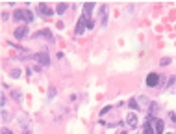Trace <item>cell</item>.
Instances as JSON below:
<instances>
[{"mask_svg": "<svg viewBox=\"0 0 176 134\" xmlns=\"http://www.w3.org/2000/svg\"><path fill=\"white\" fill-rule=\"evenodd\" d=\"M32 58H33V60L37 62V64L41 65V67H43V65H45V67H46V65H50V56H48V52H46V50H43V52L33 54Z\"/></svg>", "mask_w": 176, "mask_h": 134, "instance_id": "6da1fadb", "label": "cell"}, {"mask_svg": "<svg viewBox=\"0 0 176 134\" xmlns=\"http://www.w3.org/2000/svg\"><path fill=\"white\" fill-rule=\"evenodd\" d=\"M87 22H89V17H85V15H82L80 17V21H78V24H76V34L78 35H82L87 30Z\"/></svg>", "mask_w": 176, "mask_h": 134, "instance_id": "7a4b0ae2", "label": "cell"}, {"mask_svg": "<svg viewBox=\"0 0 176 134\" xmlns=\"http://www.w3.org/2000/svg\"><path fill=\"white\" fill-rule=\"evenodd\" d=\"M159 82H161V74H158V73H150L147 76V86H150V88H156Z\"/></svg>", "mask_w": 176, "mask_h": 134, "instance_id": "3957f363", "label": "cell"}, {"mask_svg": "<svg viewBox=\"0 0 176 134\" xmlns=\"http://www.w3.org/2000/svg\"><path fill=\"white\" fill-rule=\"evenodd\" d=\"M37 11L41 13V17H50V15H54V11L50 9L46 4H39V6H37Z\"/></svg>", "mask_w": 176, "mask_h": 134, "instance_id": "277c9868", "label": "cell"}, {"mask_svg": "<svg viewBox=\"0 0 176 134\" xmlns=\"http://www.w3.org/2000/svg\"><path fill=\"white\" fill-rule=\"evenodd\" d=\"M126 125H128V127H132V129H135L139 125V117L135 116V114L130 112V114H128V117H126Z\"/></svg>", "mask_w": 176, "mask_h": 134, "instance_id": "5b68a950", "label": "cell"}, {"mask_svg": "<svg viewBox=\"0 0 176 134\" xmlns=\"http://www.w3.org/2000/svg\"><path fill=\"white\" fill-rule=\"evenodd\" d=\"M13 34H15V37H17V39H24L26 35H28V26H17Z\"/></svg>", "mask_w": 176, "mask_h": 134, "instance_id": "8992f818", "label": "cell"}, {"mask_svg": "<svg viewBox=\"0 0 176 134\" xmlns=\"http://www.w3.org/2000/svg\"><path fill=\"white\" fill-rule=\"evenodd\" d=\"M154 134H165V123L161 119L154 121Z\"/></svg>", "mask_w": 176, "mask_h": 134, "instance_id": "52a82bcc", "label": "cell"}, {"mask_svg": "<svg viewBox=\"0 0 176 134\" xmlns=\"http://www.w3.org/2000/svg\"><path fill=\"white\" fill-rule=\"evenodd\" d=\"M100 24H108V6H100Z\"/></svg>", "mask_w": 176, "mask_h": 134, "instance_id": "ba28073f", "label": "cell"}, {"mask_svg": "<svg viewBox=\"0 0 176 134\" xmlns=\"http://www.w3.org/2000/svg\"><path fill=\"white\" fill-rule=\"evenodd\" d=\"M33 37H46L50 43L54 41V35H52V32H50V30H41V32H37V34L33 35Z\"/></svg>", "mask_w": 176, "mask_h": 134, "instance_id": "9c48e42d", "label": "cell"}, {"mask_svg": "<svg viewBox=\"0 0 176 134\" xmlns=\"http://www.w3.org/2000/svg\"><path fill=\"white\" fill-rule=\"evenodd\" d=\"M13 21H24V9H15L13 11Z\"/></svg>", "mask_w": 176, "mask_h": 134, "instance_id": "30bf717a", "label": "cell"}, {"mask_svg": "<svg viewBox=\"0 0 176 134\" xmlns=\"http://www.w3.org/2000/svg\"><path fill=\"white\" fill-rule=\"evenodd\" d=\"M93 7H95V4H93V2H89V4H84V15H85V17H89V15H91Z\"/></svg>", "mask_w": 176, "mask_h": 134, "instance_id": "8fae6325", "label": "cell"}, {"mask_svg": "<svg viewBox=\"0 0 176 134\" xmlns=\"http://www.w3.org/2000/svg\"><path fill=\"white\" fill-rule=\"evenodd\" d=\"M11 97H13L17 102H22V93L19 89H11Z\"/></svg>", "mask_w": 176, "mask_h": 134, "instance_id": "7c38bea8", "label": "cell"}, {"mask_svg": "<svg viewBox=\"0 0 176 134\" xmlns=\"http://www.w3.org/2000/svg\"><path fill=\"white\" fill-rule=\"evenodd\" d=\"M69 9V4H58V7H56V11H58V15H63L65 11Z\"/></svg>", "mask_w": 176, "mask_h": 134, "instance_id": "4fadbf2b", "label": "cell"}, {"mask_svg": "<svg viewBox=\"0 0 176 134\" xmlns=\"http://www.w3.org/2000/svg\"><path fill=\"white\" fill-rule=\"evenodd\" d=\"M19 123H21V127L24 129V131H26V129L30 127V119H26L24 116H21V119H19Z\"/></svg>", "mask_w": 176, "mask_h": 134, "instance_id": "5bb4252c", "label": "cell"}, {"mask_svg": "<svg viewBox=\"0 0 176 134\" xmlns=\"http://www.w3.org/2000/svg\"><path fill=\"white\" fill-rule=\"evenodd\" d=\"M148 108H150V114H152V116H156V114H158V110H159V106H158V102H150V104H148Z\"/></svg>", "mask_w": 176, "mask_h": 134, "instance_id": "9a60e30c", "label": "cell"}, {"mask_svg": "<svg viewBox=\"0 0 176 134\" xmlns=\"http://www.w3.org/2000/svg\"><path fill=\"white\" fill-rule=\"evenodd\" d=\"M24 21H26V22H32V21H33V13H32L30 9H24Z\"/></svg>", "mask_w": 176, "mask_h": 134, "instance_id": "2e32d148", "label": "cell"}, {"mask_svg": "<svg viewBox=\"0 0 176 134\" xmlns=\"http://www.w3.org/2000/svg\"><path fill=\"white\" fill-rule=\"evenodd\" d=\"M128 106H130L132 110H139V104H137V99H134V97H132L130 101H128Z\"/></svg>", "mask_w": 176, "mask_h": 134, "instance_id": "e0dca14e", "label": "cell"}, {"mask_svg": "<svg viewBox=\"0 0 176 134\" xmlns=\"http://www.w3.org/2000/svg\"><path fill=\"white\" fill-rule=\"evenodd\" d=\"M143 134H154V129L150 127V123H145V127H143Z\"/></svg>", "mask_w": 176, "mask_h": 134, "instance_id": "ac0fdd59", "label": "cell"}, {"mask_svg": "<svg viewBox=\"0 0 176 134\" xmlns=\"http://www.w3.org/2000/svg\"><path fill=\"white\" fill-rule=\"evenodd\" d=\"M21 74H22V71L19 69V67H15V69H11V76H13V78H19V76H21Z\"/></svg>", "mask_w": 176, "mask_h": 134, "instance_id": "d6986e66", "label": "cell"}, {"mask_svg": "<svg viewBox=\"0 0 176 134\" xmlns=\"http://www.w3.org/2000/svg\"><path fill=\"white\" fill-rule=\"evenodd\" d=\"M9 117H11V116H9V114H7V112H6V110H2V121H4V123H7V121H11V119H9Z\"/></svg>", "mask_w": 176, "mask_h": 134, "instance_id": "ffe728a7", "label": "cell"}, {"mask_svg": "<svg viewBox=\"0 0 176 134\" xmlns=\"http://www.w3.org/2000/svg\"><path fill=\"white\" fill-rule=\"evenodd\" d=\"M171 62H173V60H171L169 56H165V58H163V60H159V64H161V65H169Z\"/></svg>", "mask_w": 176, "mask_h": 134, "instance_id": "44dd1931", "label": "cell"}, {"mask_svg": "<svg viewBox=\"0 0 176 134\" xmlns=\"http://www.w3.org/2000/svg\"><path fill=\"white\" fill-rule=\"evenodd\" d=\"M56 93H58L56 88H50V89H48V99H54V97H56Z\"/></svg>", "mask_w": 176, "mask_h": 134, "instance_id": "7402d4cb", "label": "cell"}, {"mask_svg": "<svg viewBox=\"0 0 176 134\" xmlns=\"http://www.w3.org/2000/svg\"><path fill=\"white\" fill-rule=\"evenodd\" d=\"M109 110H111V106H104V108L100 110V117H102V116H106V114H108Z\"/></svg>", "mask_w": 176, "mask_h": 134, "instance_id": "603a6c76", "label": "cell"}, {"mask_svg": "<svg viewBox=\"0 0 176 134\" xmlns=\"http://www.w3.org/2000/svg\"><path fill=\"white\" fill-rule=\"evenodd\" d=\"M137 102H141V104H147V106H148V99H147L145 95H143V97H139V99H137Z\"/></svg>", "mask_w": 176, "mask_h": 134, "instance_id": "cb8c5ba5", "label": "cell"}, {"mask_svg": "<svg viewBox=\"0 0 176 134\" xmlns=\"http://www.w3.org/2000/svg\"><path fill=\"white\" fill-rule=\"evenodd\" d=\"M169 119L173 121V123H176V114L174 112H169Z\"/></svg>", "mask_w": 176, "mask_h": 134, "instance_id": "d4e9b609", "label": "cell"}, {"mask_svg": "<svg viewBox=\"0 0 176 134\" xmlns=\"http://www.w3.org/2000/svg\"><path fill=\"white\" fill-rule=\"evenodd\" d=\"M7 19H9V13H6V11H4V13H2V21H7Z\"/></svg>", "mask_w": 176, "mask_h": 134, "instance_id": "484cf974", "label": "cell"}, {"mask_svg": "<svg viewBox=\"0 0 176 134\" xmlns=\"http://www.w3.org/2000/svg\"><path fill=\"white\" fill-rule=\"evenodd\" d=\"M93 26H95V22H93V21H91V19H89V22H87V30H91V28H93Z\"/></svg>", "mask_w": 176, "mask_h": 134, "instance_id": "4316f807", "label": "cell"}, {"mask_svg": "<svg viewBox=\"0 0 176 134\" xmlns=\"http://www.w3.org/2000/svg\"><path fill=\"white\" fill-rule=\"evenodd\" d=\"M0 104H2V106L6 104V95H0Z\"/></svg>", "mask_w": 176, "mask_h": 134, "instance_id": "83f0119b", "label": "cell"}, {"mask_svg": "<svg viewBox=\"0 0 176 134\" xmlns=\"http://www.w3.org/2000/svg\"><path fill=\"white\" fill-rule=\"evenodd\" d=\"M2 134H13V132H11V131H7V129H4V131H2Z\"/></svg>", "mask_w": 176, "mask_h": 134, "instance_id": "f1b7e54d", "label": "cell"}, {"mask_svg": "<svg viewBox=\"0 0 176 134\" xmlns=\"http://www.w3.org/2000/svg\"><path fill=\"white\" fill-rule=\"evenodd\" d=\"M24 134H32V132H30V131H24Z\"/></svg>", "mask_w": 176, "mask_h": 134, "instance_id": "f546056e", "label": "cell"}, {"mask_svg": "<svg viewBox=\"0 0 176 134\" xmlns=\"http://www.w3.org/2000/svg\"><path fill=\"white\" fill-rule=\"evenodd\" d=\"M120 134H130V132H120Z\"/></svg>", "mask_w": 176, "mask_h": 134, "instance_id": "4dcf8cb0", "label": "cell"}, {"mask_svg": "<svg viewBox=\"0 0 176 134\" xmlns=\"http://www.w3.org/2000/svg\"><path fill=\"white\" fill-rule=\"evenodd\" d=\"M165 134H174V132H165Z\"/></svg>", "mask_w": 176, "mask_h": 134, "instance_id": "1f68e13d", "label": "cell"}]
</instances>
